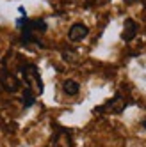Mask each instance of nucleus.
I'll return each mask as SVG.
<instances>
[{
  "label": "nucleus",
  "mask_w": 146,
  "mask_h": 147,
  "mask_svg": "<svg viewBox=\"0 0 146 147\" xmlns=\"http://www.w3.org/2000/svg\"><path fill=\"white\" fill-rule=\"evenodd\" d=\"M22 75H23V80L27 83V89L38 90V94L43 92V82H41V78H39V73H38L36 66H32V64L23 66L22 67Z\"/></svg>",
  "instance_id": "1"
},
{
  "label": "nucleus",
  "mask_w": 146,
  "mask_h": 147,
  "mask_svg": "<svg viewBox=\"0 0 146 147\" xmlns=\"http://www.w3.org/2000/svg\"><path fill=\"white\" fill-rule=\"evenodd\" d=\"M0 85H2V89L7 90V92H16L20 89V80L13 75L11 71L2 69L0 71Z\"/></svg>",
  "instance_id": "2"
},
{
  "label": "nucleus",
  "mask_w": 146,
  "mask_h": 147,
  "mask_svg": "<svg viewBox=\"0 0 146 147\" xmlns=\"http://www.w3.org/2000/svg\"><path fill=\"white\" fill-rule=\"evenodd\" d=\"M87 34H89V28L84 23H75V25L70 28L68 37H70V41H82Z\"/></svg>",
  "instance_id": "3"
},
{
  "label": "nucleus",
  "mask_w": 146,
  "mask_h": 147,
  "mask_svg": "<svg viewBox=\"0 0 146 147\" xmlns=\"http://www.w3.org/2000/svg\"><path fill=\"white\" fill-rule=\"evenodd\" d=\"M135 34H137V25H135L134 20H127L125 22V30H123V39L125 41H130L135 37Z\"/></svg>",
  "instance_id": "4"
},
{
  "label": "nucleus",
  "mask_w": 146,
  "mask_h": 147,
  "mask_svg": "<svg viewBox=\"0 0 146 147\" xmlns=\"http://www.w3.org/2000/svg\"><path fill=\"white\" fill-rule=\"evenodd\" d=\"M62 89H64V92L68 96H75V94H78V90H80V85L75 80H66L62 83Z\"/></svg>",
  "instance_id": "5"
},
{
  "label": "nucleus",
  "mask_w": 146,
  "mask_h": 147,
  "mask_svg": "<svg viewBox=\"0 0 146 147\" xmlns=\"http://www.w3.org/2000/svg\"><path fill=\"white\" fill-rule=\"evenodd\" d=\"M34 101H36V98H34L32 90H30V89H25V90H23V99H22L23 107H25V108H27V107H32Z\"/></svg>",
  "instance_id": "6"
},
{
  "label": "nucleus",
  "mask_w": 146,
  "mask_h": 147,
  "mask_svg": "<svg viewBox=\"0 0 146 147\" xmlns=\"http://www.w3.org/2000/svg\"><path fill=\"white\" fill-rule=\"evenodd\" d=\"M143 128H144V129H146V121H143Z\"/></svg>",
  "instance_id": "7"
},
{
  "label": "nucleus",
  "mask_w": 146,
  "mask_h": 147,
  "mask_svg": "<svg viewBox=\"0 0 146 147\" xmlns=\"http://www.w3.org/2000/svg\"><path fill=\"white\" fill-rule=\"evenodd\" d=\"M128 2H134V0H128Z\"/></svg>",
  "instance_id": "8"
}]
</instances>
